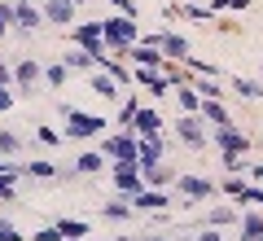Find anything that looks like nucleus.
<instances>
[{
  "label": "nucleus",
  "mask_w": 263,
  "mask_h": 241,
  "mask_svg": "<svg viewBox=\"0 0 263 241\" xmlns=\"http://www.w3.org/2000/svg\"><path fill=\"white\" fill-rule=\"evenodd\" d=\"M101 40L105 48H110L114 57H123L136 40H141V31H136V18H123V13H114V18H101Z\"/></svg>",
  "instance_id": "obj_1"
},
{
  "label": "nucleus",
  "mask_w": 263,
  "mask_h": 241,
  "mask_svg": "<svg viewBox=\"0 0 263 241\" xmlns=\"http://www.w3.org/2000/svg\"><path fill=\"white\" fill-rule=\"evenodd\" d=\"M101 154L110 158V162H123V167H136L141 162V136L136 132H114V136H105L101 140Z\"/></svg>",
  "instance_id": "obj_2"
},
{
  "label": "nucleus",
  "mask_w": 263,
  "mask_h": 241,
  "mask_svg": "<svg viewBox=\"0 0 263 241\" xmlns=\"http://www.w3.org/2000/svg\"><path fill=\"white\" fill-rule=\"evenodd\" d=\"M62 119H66V136H70V140H92V136H101V132H105L101 114H84V110L62 105Z\"/></svg>",
  "instance_id": "obj_3"
},
{
  "label": "nucleus",
  "mask_w": 263,
  "mask_h": 241,
  "mask_svg": "<svg viewBox=\"0 0 263 241\" xmlns=\"http://www.w3.org/2000/svg\"><path fill=\"white\" fill-rule=\"evenodd\" d=\"M176 136H180V145H189V149H202V145L211 140L206 119H202V114H180V119H176Z\"/></svg>",
  "instance_id": "obj_4"
},
{
  "label": "nucleus",
  "mask_w": 263,
  "mask_h": 241,
  "mask_svg": "<svg viewBox=\"0 0 263 241\" xmlns=\"http://www.w3.org/2000/svg\"><path fill=\"white\" fill-rule=\"evenodd\" d=\"M70 44H79V48H88V53L101 62L110 48H105V40H101V22H75L70 27Z\"/></svg>",
  "instance_id": "obj_5"
},
{
  "label": "nucleus",
  "mask_w": 263,
  "mask_h": 241,
  "mask_svg": "<svg viewBox=\"0 0 263 241\" xmlns=\"http://www.w3.org/2000/svg\"><path fill=\"white\" fill-rule=\"evenodd\" d=\"M176 189H180V197H184L189 206H197V202H206V197H215V193H219L215 180H206V176H180V180H176Z\"/></svg>",
  "instance_id": "obj_6"
},
{
  "label": "nucleus",
  "mask_w": 263,
  "mask_h": 241,
  "mask_svg": "<svg viewBox=\"0 0 263 241\" xmlns=\"http://www.w3.org/2000/svg\"><path fill=\"white\" fill-rule=\"evenodd\" d=\"M158 48H162V57H167V62H176V66H184L189 57H193V44H189L180 31H167V27L158 31Z\"/></svg>",
  "instance_id": "obj_7"
},
{
  "label": "nucleus",
  "mask_w": 263,
  "mask_h": 241,
  "mask_svg": "<svg viewBox=\"0 0 263 241\" xmlns=\"http://www.w3.org/2000/svg\"><path fill=\"white\" fill-rule=\"evenodd\" d=\"M211 136H215L219 154H246L250 149V136H246L237 123H224V127H211Z\"/></svg>",
  "instance_id": "obj_8"
},
{
  "label": "nucleus",
  "mask_w": 263,
  "mask_h": 241,
  "mask_svg": "<svg viewBox=\"0 0 263 241\" xmlns=\"http://www.w3.org/2000/svg\"><path fill=\"white\" fill-rule=\"evenodd\" d=\"M13 84H18V92H35V84H44V66L35 57H18L13 62Z\"/></svg>",
  "instance_id": "obj_9"
},
{
  "label": "nucleus",
  "mask_w": 263,
  "mask_h": 241,
  "mask_svg": "<svg viewBox=\"0 0 263 241\" xmlns=\"http://www.w3.org/2000/svg\"><path fill=\"white\" fill-rule=\"evenodd\" d=\"M123 57H127L132 66H149V70H162V66H167L162 48H158V44H149V40H136V44H132Z\"/></svg>",
  "instance_id": "obj_10"
},
{
  "label": "nucleus",
  "mask_w": 263,
  "mask_h": 241,
  "mask_svg": "<svg viewBox=\"0 0 263 241\" xmlns=\"http://www.w3.org/2000/svg\"><path fill=\"white\" fill-rule=\"evenodd\" d=\"M110 180H114V189H119L123 197H132V193H141V189H145L141 167H123V162H110Z\"/></svg>",
  "instance_id": "obj_11"
},
{
  "label": "nucleus",
  "mask_w": 263,
  "mask_h": 241,
  "mask_svg": "<svg viewBox=\"0 0 263 241\" xmlns=\"http://www.w3.org/2000/svg\"><path fill=\"white\" fill-rule=\"evenodd\" d=\"M132 84H141L145 92H154V97H167V92H176V84H171L167 75H162V70H149V66H136Z\"/></svg>",
  "instance_id": "obj_12"
},
{
  "label": "nucleus",
  "mask_w": 263,
  "mask_h": 241,
  "mask_svg": "<svg viewBox=\"0 0 263 241\" xmlns=\"http://www.w3.org/2000/svg\"><path fill=\"white\" fill-rule=\"evenodd\" d=\"M13 27L27 35V31H40L44 27V9L40 5H31V0H13Z\"/></svg>",
  "instance_id": "obj_13"
},
{
  "label": "nucleus",
  "mask_w": 263,
  "mask_h": 241,
  "mask_svg": "<svg viewBox=\"0 0 263 241\" xmlns=\"http://www.w3.org/2000/svg\"><path fill=\"white\" fill-rule=\"evenodd\" d=\"M40 9H44V22H53V27H70L79 5H75V0H44Z\"/></svg>",
  "instance_id": "obj_14"
},
{
  "label": "nucleus",
  "mask_w": 263,
  "mask_h": 241,
  "mask_svg": "<svg viewBox=\"0 0 263 241\" xmlns=\"http://www.w3.org/2000/svg\"><path fill=\"white\" fill-rule=\"evenodd\" d=\"M162 127H167V123H162V114L154 110V105H141L136 123H132V132H136V136H162Z\"/></svg>",
  "instance_id": "obj_15"
},
{
  "label": "nucleus",
  "mask_w": 263,
  "mask_h": 241,
  "mask_svg": "<svg viewBox=\"0 0 263 241\" xmlns=\"http://www.w3.org/2000/svg\"><path fill=\"white\" fill-rule=\"evenodd\" d=\"M132 206H136V211H167L171 197L162 193V189H149V184H145L141 193H132Z\"/></svg>",
  "instance_id": "obj_16"
},
{
  "label": "nucleus",
  "mask_w": 263,
  "mask_h": 241,
  "mask_svg": "<svg viewBox=\"0 0 263 241\" xmlns=\"http://www.w3.org/2000/svg\"><path fill=\"white\" fill-rule=\"evenodd\" d=\"M189 84L197 88V97H206V101H224L228 97V88L219 84L215 75H189Z\"/></svg>",
  "instance_id": "obj_17"
},
{
  "label": "nucleus",
  "mask_w": 263,
  "mask_h": 241,
  "mask_svg": "<svg viewBox=\"0 0 263 241\" xmlns=\"http://www.w3.org/2000/svg\"><path fill=\"white\" fill-rule=\"evenodd\" d=\"M88 84H92V92L97 97H105V101H119V97H123V84H119V79H110V75H105V70H88Z\"/></svg>",
  "instance_id": "obj_18"
},
{
  "label": "nucleus",
  "mask_w": 263,
  "mask_h": 241,
  "mask_svg": "<svg viewBox=\"0 0 263 241\" xmlns=\"http://www.w3.org/2000/svg\"><path fill=\"white\" fill-rule=\"evenodd\" d=\"M97 66H101V70L110 75V79H119L123 88H127V84H132V75H136V70H132V66H127V57H114V53H105V57H101V62H97Z\"/></svg>",
  "instance_id": "obj_19"
},
{
  "label": "nucleus",
  "mask_w": 263,
  "mask_h": 241,
  "mask_svg": "<svg viewBox=\"0 0 263 241\" xmlns=\"http://www.w3.org/2000/svg\"><path fill=\"white\" fill-rule=\"evenodd\" d=\"M101 215H105V219H110V224H127L132 219V215H136V206H132V197H110V202H105L101 206Z\"/></svg>",
  "instance_id": "obj_20"
},
{
  "label": "nucleus",
  "mask_w": 263,
  "mask_h": 241,
  "mask_svg": "<svg viewBox=\"0 0 263 241\" xmlns=\"http://www.w3.org/2000/svg\"><path fill=\"white\" fill-rule=\"evenodd\" d=\"M105 162H110V158H105L101 149H84V154L75 158V176H97V171H105Z\"/></svg>",
  "instance_id": "obj_21"
},
{
  "label": "nucleus",
  "mask_w": 263,
  "mask_h": 241,
  "mask_svg": "<svg viewBox=\"0 0 263 241\" xmlns=\"http://www.w3.org/2000/svg\"><path fill=\"white\" fill-rule=\"evenodd\" d=\"M141 176H145V184H149V189H167V184H176V180H180V171L171 167V162H158V167L141 171Z\"/></svg>",
  "instance_id": "obj_22"
},
{
  "label": "nucleus",
  "mask_w": 263,
  "mask_h": 241,
  "mask_svg": "<svg viewBox=\"0 0 263 241\" xmlns=\"http://www.w3.org/2000/svg\"><path fill=\"white\" fill-rule=\"evenodd\" d=\"M158 162H162V136H141V162H136V167L149 171V167H158Z\"/></svg>",
  "instance_id": "obj_23"
},
{
  "label": "nucleus",
  "mask_w": 263,
  "mask_h": 241,
  "mask_svg": "<svg viewBox=\"0 0 263 241\" xmlns=\"http://www.w3.org/2000/svg\"><path fill=\"white\" fill-rule=\"evenodd\" d=\"M197 114L211 123V127H224V123H233V114H228V105L224 101H206L202 97V105H197Z\"/></svg>",
  "instance_id": "obj_24"
},
{
  "label": "nucleus",
  "mask_w": 263,
  "mask_h": 241,
  "mask_svg": "<svg viewBox=\"0 0 263 241\" xmlns=\"http://www.w3.org/2000/svg\"><path fill=\"white\" fill-rule=\"evenodd\" d=\"M57 228H62L66 241H92V224L88 219H53Z\"/></svg>",
  "instance_id": "obj_25"
},
{
  "label": "nucleus",
  "mask_w": 263,
  "mask_h": 241,
  "mask_svg": "<svg viewBox=\"0 0 263 241\" xmlns=\"http://www.w3.org/2000/svg\"><path fill=\"white\" fill-rule=\"evenodd\" d=\"M237 232H241V241H263V206H259V211H250V215H241Z\"/></svg>",
  "instance_id": "obj_26"
},
{
  "label": "nucleus",
  "mask_w": 263,
  "mask_h": 241,
  "mask_svg": "<svg viewBox=\"0 0 263 241\" xmlns=\"http://www.w3.org/2000/svg\"><path fill=\"white\" fill-rule=\"evenodd\" d=\"M62 62L70 66V70H92V66H97V57L88 53V48H79V44H70V48H66V53H62Z\"/></svg>",
  "instance_id": "obj_27"
},
{
  "label": "nucleus",
  "mask_w": 263,
  "mask_h": 241,
  "mask_svg": "<svg viewBox=\"0 0 263 241\" xmlns=\"http://www.w3.org/2000/svg\"><path fill=\"white\" fill-rule=\"evenodd\" d=\"M228 84H233V92H241L246 101H259V97H263V79H246V75H233Z\"/></svg>",
  "instance_id": "obj_28"
},
{
  "label": "nucleus",
  "mask_w": 263,
  "mask_h": 241,
  "mask_svg": "<svg viewBox=\"0 0 263 241\" xmlns=\"http://www.w3.org/2000/svg\"><path fill=\"white\" fill-rule=\"evenodd\" d=\"M206 224H211V228H224V224H241V215H237V206L219 202V206H211V211H206Z\"/></svg>",
  "instance_id": "obj_29"
},
{
  "label": "nucleus",
  "mask_w": 263,
  "mask_h": 241,
  "mask_svg": "<svg viewBox=\"0 0 263 241\" xmlns=\"http://www.w3.org/2000/svg\"><path fill=\"white\" fill-rule=\"evenodd\" d=\"M176 101H180V110H184V114H197L202 97H197V88H193V84L184 79V84H176Z\"/></svg>",
  "instance_id": "obj_30"
},
{
  "label": "nucleus",
  "mask_w": 263,
  "mask_h": 241,
  "mask_svg": "<svg viewBox=\"0 0 263 241\" xmlns=\"http://www.w3.org/2000/svg\"><path fill=\"white\" fill-rule=\"evenodd\" d=\"M136 114H141V97H136V92H127V97H123V105H119V127L127 132L132 123H136Z\"/></svg>",
  "instance_id": "obj_31"
},
{
  "label": "nucleus",
  "mask_w": 263,
  "mask_h": 241,
  "mask_svg": "<svg viewBox=\"0 0 263 241\" xmlns=\"http://www.w3.org/2000/svg\"><path fill=\"white\" fill-rule=\"evenodd\" d=\"M66 79H70V66H66V62H48L44 66V84L48 88H62Z\"/></svg>",
  "instance_id": "obj_32"
},
{
  "label": "nucleus",
  "mask_w": 263,
  "mask_h": 241,
  "mask_svg": "<svg viewBox=\"0 0 263 241\" xmlns=\"http://www.w3.org/2000/svg\"><path fill=\"white\" fill-rule=\"evenodd\" d=\"M27 176H35V180H62V171H57V162H27Z\"/></svg>",
  "instance_id": "obj_33"
},
{
  "label": "nucleus",
  "mask_w": 263,
  "mask_h": 241,
  "mask_svg": "<svg viewBox=\"0 0 263 241\" xmlns=\"http://www.w3.org/2000/svg\"><path fill=\"white\" fill-rule=\"evenodd\" d=\"M18 149H22L18 132H9V127H5V132H0V158H13V154H18Z\"/></svg>",
  "instance_id": "obj_34"
},
{
  "label": "nucleus",
  "mask_w": 263,
  "mask_h": 241,
  "mask_svg": "<svg viewBox=\"0 0 263 241\" xmlns=\"http://www.w3.org/2000/svg\"><path fill=\"white\" fill-rule=\"evenodd\" d=\"M13 31V0H0V40Z\"/></svg>",
  "instance_id": "obj_35"
},
{
  "label": "nucleus",
  "mask_w": 263,
  "mask_h": 241,
  "mask_svg": "<svg viewBox=\"0 0 263 241\" xmlns=\"http://www.w3.org/2000/svg\"><path fill=\"white\" fill-rule=\"evenodd\" d=\"M184 13H189L193 22H211V18H215V9H211V5H202V0H197V5H184Z\"/></svg>",
  "instance_id": "obj_36"
},
{
  "label": "nucleus",
  "mask_w": 263,
  "mask_h": 241,
  "mask_svg": "<svg viewBox=\"0 0 263 241\" xmlns=\"http://www.w3.org/2000/svg\"><path fill=\"white\" fill-rule=\"evenodd\" d=\"M246 167H250V162H246V154H224V171H228V176H241Z\"/></svg>",
  "instance_id": "obj_37"
},
{
  "label": "nucleus",
  "mask_w": 263,
  "mask_h": 241,
  "mask_svg": "<svg viewBox=\"0 0 263 241\" xmlns=\"http://www.w3.org/2000/svg\"><path fill=\"white\" fill-rule=\"evenodd\" d=\"M0 202H18V180L0 176Z\"/></svg>",
  "instance_id": "obj_38"
},
{
  "label": "nucleus",
  "mask_w": 263,
  "mask_h": 241,
  "mask_svg": "<svg viewBox=\"0 0 263 241\" xmlns=\"http://www.w3.org/2000/svg\"><path fill=\"white\" fill-rule=\"evenodd\" d=\"M241 206H263V184H246V193L237 197Z\"/></svg>",
  "instance_id": "obj_39"
},
{
  "label": "nucleus",
  "mask_w": 263,
  "mask_h": 241,
  "mask_svg": "<svg viewBox=\"0 0 263 241\" xmlns=\"http://www.w3.org/2000/svg\"><path fill=\"white\" fill-rule=\"evenodd\" d=\"M0 241H22V228L13 219H5V215H0Z\"/></svg>",
  "instance_id": "obj_40"
},
{
  "label": "nucleus",
  "mask_w": 263,
  "mask_h": 241,
  "mask_svg": "<svg viewBox=\"0 0 263 241\" xmlns=\"http://www.w3.org/2000/svg\"><path fill=\"white\" fill-rule=\"evenodd\" d=\"M13 101H18V92H13V84H0V114H9Z\"/></svg>",
  "instance_id": "obj_41"
},
{
  "label": "nucleus",
  "mask_w": 263,
  "mask_h": 241,
  "mask_svg": "<svg viewBox=\"0 0 263 241\" xmlns=\"http://www.w3.org/2000/svg\"><path fill=\"white\" fill-rule=\"evenodd\" d=\"M62 136H66V132H53V127H40V132H35V140H40V145H53V149L62 145Z\"/></svg>",
  "instance_id": "obj_42"
},
{
  "label": "nucleus",
  "mask_w": 263,
  "mask_h": 241,
  "mask_svg": "<svg viewBox=\"0 0 263 241\" xmlns=\"http://www.w3.org/2000/svg\"><path fill=\"white\" fill-rule=\"evenodd\" d=\"M31 237H35V241H66V237H62V228H57V224H48V228L31 232Z\"/></svg>",
  "instance_id": "obj_43"
},
{
  "label": "nucleus",
  "mask_w": 263,
  "mask_h": 241,
  "mask_svg": "<svg viewBox=\"0 0 263 241\" xmlns=\"http://www.w3.org/2000/svg\"><path fill=\"white\" fill-rule=\"evenodd\" d=\"M241 193H246V180H237V176H233V180H224V197H233V202H237Z\"/></svg>",
  "instance_id": "obj_44"
},
{
  "label": "nucleus",
  "mask_w": 263,
  "mask_h": 241,
  "mask_svg": "<svg viewBox=\"0 0 263 241\" xmlns=\"http://www.w3.org/2000/svg\"><path fill=\"white\" fill-rule=\"evenodd\" d=\"M110 5L123 13V18H136V5H132V0H110Z\"/></svg>",
  "instance_id": "obj_45"
},
{
  "label": "nucleus",
  "mask_w": 263,
  "mask_h": 241,
  "mask_svg": "<svg viewBox=\"0 0 263 241\" xmlns=\"http://www.w3.org/2000/svg\"><path fill=\"white\" fill-rule=\"evenodd\" d=\"M0 84H13V66L5 62V57H0Z\"/></svg>",
  "instance_id": "obj_46"
},
{
  "label": "nucleus",
  "mask_w": 263,
  "mask_h": 241,
  "mask_svg": "<svg viewBox=\"0 0 263 241\" xmlns=\"http://www.w3.org/2000/svg\"><path fill=\"white\" fill-rule=\"evenodd\" d=\"M197 241H224V237H219V232H215V228H211V224H206V228L197 232Z\"/></svg>",
  "instance_id": "obj_47"
},
{
  "label": "nucleus",
  "mask_w": 263,
  "mask_h": 241,
  "mask_svg": "<svg viewBox=\"0 0 263 241\" xmlns=\"http://www.w3.org/2000/svg\"><path fill=\"white\" fill-rule=\"evenodd\" d=\"M250 176H254V184H263V162H254V167H250Z\"/></svg>",
  "instance_id": "obj_48"
},
{
  "label": "nucleus",
  "mask_w": 263,
  "mask_h": 241,
  "mask_svg": "<svg viewBox=\"0 0 263 241\" xmlns=\"http://www.w3.org/2000/svg\"><path fill=\"white\" fill-rule=\"evenodd\" d=\"M141 241H171V237H162V232H141Z\"/></svg>",
  "instance_id": "obj_49"
},
{
  "label": "nucleus",
  "mask_w": 263,
  "mask_h": 241,
  "mask_svg": "<svg viewBox=\"0 0 263 241\" xmlns=\"http://www.w3.org/2000/svg\"><path fill=\"white\" fill-rule=\"evenodd\" d=\"M114 241H141V237H127V232H119V237H114Z\"/></svg>",
  "instance_id": "obj_50"
},
{
  "label": "nucleus",
  "mask_w": 263,
  "mask_h": 241,
  "mask_svg": "<svg viewBox=\"0 0 263 241\" xmlns=\"http://www.w3.org/2000/svg\"><path fill=\"white\" fill-rule=\"evenodd\" d=\"M176 241H197V237H189V232H184V237H176Z\"/></svg>",
  "instance_id": "obj_51"
},
{
  "label": "nucleus",
  "mask_w": 263,
  "mask_h": 241,
  "mask_svg": "<svg viewBox=\"0 0 263 241\" xmlns=\"http://www.w3.org/2000/svg\"><path fill=\"white\" fill-rule=\"evenodd\" d=\"M75 5H88V0H75Z\"/></svg>",
  "instance_id": "obj_52"
},
{
  "label": "nucleus",
  "mask_w": 263,
  "mask_h": 241,
  "mask_svg": "<svg viewBox=\"0 0 263 241\" xmlns=\"http://www.w3.org/2000/svg\"><path fill=\"white\" fill-rule=\"evenodd\" d=\"M184 5H197V0H184Z\"/></svg>",
  "instance_id": "obj_53"
}]
</instances>
